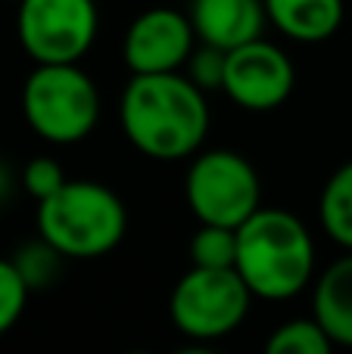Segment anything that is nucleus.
<instances>
[{"label":"nucleus","instance_id":"obj_4","mask_svg":"<svg viewBox=\"0 0 352 354\" xmlns=\"http://www.w3.org/2000/svg\"><path fill=\"white\" fill-rule=\"evenodd\" d=\"M22 115L41 140L72 147L100 122V91L78 62H37L22 84Z\"/></svg>","mask_w":352,"mask_h":354},{"label":"nucleus","instance_id":"obj_20","mask_svg":"<svg viewBox=\"0 0 352 354\" xmlns=\"http://www.w3.org/2000/svg\"><path fill=\"white\" fill-rule=\"evenodd\" d=\"M10 193H12V174L6 165H0V205L10 199Z\"/></svg>","mask_w":352,"mask_h":354},{"label":"nucleus","instance_id":"obj_19","mask_svg":"<svg viewBox=\"0 0 352 354\" xmlns=\"http://www.w3.org/2000/svg\"><path fill=\"white\" fill-rule=\"evenodd\" d=\"M225 56L228 50H218L212 44H200L197 50L191 53L187 59V78L197 81L203 91H222V81H225Z\"/></svg>","mask_w":352,"mask_h":354},{"label":"nucleus","instance_id":"obj_14","mask_svg":"<svg viewBox=\"0 0 352 354\" xmlns=\"http://www.w3.org/2000/svg\"><path fill=\"white\" fill-rule=\"evenodd\" d=\"M337 345L324 333V326L315 317H297L281 324L268 336L265 351L268 354H331Z\"/></svg>","mask_w":352,"mask_h":354},{"label":"nucleus","instance_id":"obj_6","mask_svg":"<svg viewBox=\"0 0 352 354\" xmlns=\"http://www.w3.org/2000/svg\"><path fill=\"white\" fill-rule=\"evenodd\" d=\"M184 202L200 224L237 230L262 208V183L247 156L234 149H206L187 168Z\"/></svg>","mask_w":352,"mask_h":354},{"label":"nucleus","instance_id":"obj_21","mask_svg":"<svg viewBox=\"0 0 352 354\" xmlns=\"http://www.w3.org/2000/svg\"><path fill=\"white\" fill-rule=\"evenodd\" d=\"M16 3H19V0H16Z\"/></svg>","mask_w":352,"mask_h":354},{"label":"nucleus","instance_id":"obj_18","mask_svg":"<svg viewBox=\"0 0 352 354\" xmlns=\"http://www.w3.org/2000/svg\"><path fill=\"white\" fill-rule=\"evenodd\" d=\"M69 177L62 174V165L56 159H50V156H37V159H31L28 165H25L22 171V187L28 189L31 199H47V196H53L56 189L66 187Z\"/></svg>","mask_w":352,"mask_h":354},{"label":"nucleus","instance_id":"obj_12","mask_svg":"<svg viewBox=\"0 0 352 354\" xmlns=\"http://www.w3.org/2000/svg\"><path fill=\"white\" fill-rule=\"evenodd\" d=\"M268 22L297 44H322L343 25V0H265Z\"/></svg>","mask_w":352,"mask_h":354},{"label":"nucleus","instance_id":"obj_16","mask_svg":"<svg viewBox=\"0 0 352 354\" xmlns=\"http://www.w3.org/2000/svg\"><path fill=\"white\" fill-rule=\"evenodd\" d=\"M28 292L31 286L19 274L16 261L0 258V336H6L19 324V317L25 314V305H28Z\"/></svg>","mask_w":352,"mask_h":354},{"label":"nucleus","instance_id":"obj_9","mask_svg":"<svg viewBox=\"0 0 352 354\" xmlns=\"http://www.w3.org/2000/svg\"><path fill=\"white\" fill-rule=\"evenodd\" d=\"M193 50H197V31L191 16L172 6H153L128 25L122 59L131 75H162L181 72Z\"/></svg>","mask_w":352,"mask_h":354},{"label":"nucleus","instance_id":"obj_17","mask_svg":"<svg viewBox=\"0 0 352 354\" xmlns=\"http://www.w3.org/2000/svg\"><path fill=\"white\" fill-rule=\"evenodd\" d=\"M60 252L53 249L50 243H44L41 236H37V243L25 245V249H19V255L12 258L19 268V274L25 277V283H28L31 289L35 286H44V283H50L56 277V268H60Z\"/></svg>","mask_w":352,"mask_h":354},{"label":"nucleus","instance_id":"obj_10","mask_svg":"<svg viewBox=\"0 0 352 354\" xmlns=\"http://www.w3.org/2000/svg\"><path fill=\"white\" fill-rule=\"evenodd\" d=\"M187 16L193 22L197 41L218 50H234L256 41L268 22L265 0H193Z\"/></svg>","mask_w":352,"mask_h":354},{"label":"nucleus","instance_id":"obj_5","mask_svg":"<svg viewBox=\"0 0 352 354\" xmlns=\"http://www.w3.org/2000/svg\"><path fill=\"white\" fill-rule=\"evenodd\" d=\"M256 295L237 274V268H197L191 264L175 283L168 314L181 336L193 342L225 339L247 320Z\"/></svg>","mask_w":352,"mask_h":354},{"label":"nucleus","instance_id":"obj_15","mask_svg":"<svg viewBox=\"0 0 352 354\" xmlns=\"http://www.w3.org/2000/svg\"><path fill=\"white\" fill-rule=\"evenodd\" d=\"M237 261V230L218 224H200L191 236V264L197 268H234Z\"/></svg>","mask_w":352,"mask_h":354},{"label":"nucleus","instance_id":"obj_8","mask_svg":"<svg viewBox=\"0 0 352 354\" xmlns=\"http://www.w3.org/2000/svg\"><path fill=\"white\" fill-rule=\"evenodd\" d=\"M297 84V68L281 47L262 41H247L225 56L222 91L234 106L247 112H272L287 103Z\"/></svg>","mask_w":352,"mask_h":354},{"label":"nucleus","instance_id":"obj_3","mask_svg":"<svg viewBox=\"0 0 352 354\" xmlns=\"http://www.w3.org/2000/svg\"><path fill=\"white\" fill-rule=\"evenodd\" d=\"M37 236L62 258H103L128 233V208L97 180H66V187L37 202Z\"/></svg>","mask_w":352,"mask_h":354},{"label":"nucleus","instance_id":"obj_2","mask_svg":"<svg viewBox=\"0 0 352 354\" xmlns=\"http://www.w3.org/2000/svg\"><path fill=\"white\" fill-rule=\"evenodd\" d=\"M234 268L256 299L287 301L315 280V239L287 208H256L237 227Z\"/></svg>","mask_w":352,"mask_h":354},{"label":"nucleus","instance_id":"obj_1","mask_svg":"<svg viewBox=\"0 0 352 354\" xmlns=\"http://www.w3.org/2000/svg\"><path fill=\"white\" fill-rule=\"evenodd\" d=\"M118 122L128 143L147 159H191L209 134L206 91L181 72L131 75L118 100Z\"/></svg>","mask_w":352,"mask_h":354},{"label":"nucleus","instance_id":"obj_7","mask_svg":"<svg viewBox=\"0 0 352 354\" xmlns=\"http://www.w3.org/2000/svg\"><path fill=\"white\" fill-rule=\"evenodd\" d=\"M100 12L94 0H19L16 35L37 62H81L94 47Z\"/></svg>","mask_w":352,"mask_h":354},{"label":"nucleus","instance_id":"obj_11","mask_svg":"<svg viewBox=\"0 0 352 354\" xmlns=\"http://www.w3.org/2000/svg\"><path fill=\"white\" fill-rule=\"evenodd\" d=\"M312 317L324 326L334 345L352 348V252L315 277Z\"/></svg>","mask_w":352,"mask_h":354},{"label":"nucleus","instance_id":"obj_13","mask_svg":"<svg viewBox=\"0 0 352 354\" xmlns=\"http://www.w3.org/2000/svg\"><path fill=\"white\" fill-rule=\"evenodd\" d=\"M322 227L337 245L352 252V162L340 165L328 177L318 199Z\"/></svg>","mask_w":352,"mask_h":354}]
</instances>
